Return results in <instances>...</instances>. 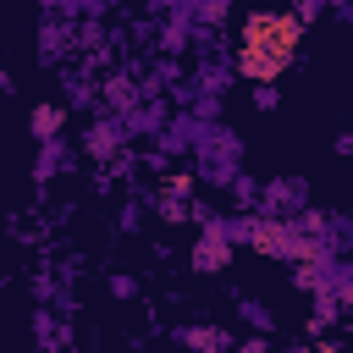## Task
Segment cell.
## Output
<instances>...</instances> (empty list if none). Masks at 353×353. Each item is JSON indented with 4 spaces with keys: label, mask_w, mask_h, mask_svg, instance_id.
I'll return each instance as SVG.
<instances>
[{
    "label": "cell",
    "mask_w": 353,
    "mask_h": 353,
    "mask_svg": "<svg viewBox=\"0 0 353 353\" xmlns=\"http://www.w3.org/2000/svg\"><path fill=\"white\" fill-rule=\"evenodd\" d=\"M298 39H303V22H298V17H287V11H254V17L243 22V44L276 50V55H287V61H292Z\"/></svg>",
    "instance_id": "1"
},
{
    "label": "cell",
    "mask_w": 353,
    "mask_h": 353,
    "mask_svg": "<svg viewBox=\"0 0 353 353\" xmlns=\"http://www.w3.org/2000/svg\"><path fill=\"white\" fill-rule=\"evenodd\" d=\"M237 72H243V77H254V83H276V77L287 72V55L259 50V44H243V50H237Z\"/></svg>",
    "instance_id": "2"
},
{
    "label": "cell",
    "mask_w": 353,
    "mask_h": 353,
    "mask_svg": "<svg viewBox=\"0 0 353 353\" xmlns=\"http://www.w3.org/2000/svg\"><path fill=\"white\" fill-rule=\"evenodd\" d=\"M193 265H199V270H221V265H232V243L221 237L215 215H204V232H199V243H193Z\"/></svg>",
    "instance_id": "3"
},
{
    "label": "cell",
    "mask_w": 353,
    "mask_h": 353,
    "mask_svg": "<svg viewBox=\"0 0 353 353\" xmlns=\"http://www.w3.org/2000/svg\"><path fill=\"white\" fill-rule=\"evenodd\" d=\"M259 204H265L270 221H287V215H298V210L309 204V188H303V182H276V188L259 193Z\"/></svg>",
    "instance_id": "4"
},
{
    "label": "cell",
    "mask_w": 353,
    "mask_h": 353,
    "mask_svg": "<svg viewBox=\"0 0 353 353\" xmlns=\"http://www.w3.org/2000/svg\"><path fill=\"white\" fill-rule=\"evenodd\" d=\"M61 121H66V110H61V105H33V116H28V127H33V138H39V143L61 138Z\"/></svg>",
    "instance_id": "5"
},
{
    "label": "cell",
    "mask_w": 353,
    "mask_h": 353,
    "mask_svg": "<svg viewBox=\"0 0 353 353\" xmlns=\"http://www.w3.org/2000/svg\"><path fill=\"white\" fill-rule=\"evenodd\" d=\"M176 342H182V347H193V353H226V336H221V331H210V325H182V331H176Z\"/></svg>",
    "instance_id": "6"
},
{
    "label": "cell",
    "mask_w": 353,
    "mask_h": 353,
    "mask_svg": "<svg viewBox=\"0 0 353 353\" xmlns=\"http://www.w3.org/2000/svg\"><path fill=\"white\" fill-rule=\"evenodd\" d=\"M116 149H121V127H116V121L88 127V154H94V160H110Z\"/></svg>",
    "instance_id": "7"
},
{
    "label": "cell",
    "mask_w": 353,
    "mask_h": 353,
    "mask_svg": "<svg viewBox=\"0 0 353 353\" xmlns=\"http://www.w3.org/2000/svg\"><path fill=\"white\" fill-rule=\"evenodd\" d=\"M66 165V149H61V138H50L44 149H39V176H55Z\"/></svg>",
    "instance_id": "8"
},
{
    "label": "cell",
    "mask_w": 353,
    "mask_h": 353,
    "mask_svg": "<svg viewBox=\"0 0 353 353\" xmlns=\"http://www.w3.org/2000/svg\"><path fill=\"white\" fill-rule=\"evenodd\" d=\"M61 50H66V28L50 22V28H44V55H61Z\"/></svg>",
    "instance_id": "9"
},
{
    "label": "cell",
    "mask_w": 353,
    "mask_h": 353,
    "mask_svg": "<svg viewBox=\"0 0 353 353\" xmlns=\"http://www.w3.org/2000/svg\"><path fill=\"white\" fill-rule=\"evenodd\" d=\"M254 105L270 110V105H276V88H270V83H254Z\"/></svg>",
    "instance_id": "10"
},
{
    "label": "cell",
    "mask_w": 353,
    "mask_h": 353,
    "mask_svg": "<svg viewBox=\"0 0 353 353\" xmlns=\"http://www.w3.org/2000/svg\"><path fill=\"white\" fill-rule=\"evenodd\" d=\"M243 314H248V325H265V331H270V314H265L259 303H243Z\"/></svg>",
    "instance_id": "11"
},
{
    "label": "cell",
    "mask_w": 353,
    "mask_h": 353,
    "mask_svg": "<svg viewBox=\"0 0 353 353\" xmlns=\"http://www.w3.org/2000/svg\"><path fill=\"white\" fill-rule=\"evenodd\" d=\"M292 17H298V22H314V17H320V0H298V11H292Z\"/></svg>",
    "instance_id": "12"
},
{
    "label": "cell",
    "mask_w": 353,
    "mask_h": 353,
    "mask_svg": "<svg viewBox=\"0 0 353 353\" xmlns=\"http://www.w3.org/2000/svg\"><path fill=\"white\" fill-rule=\"evenodd\" d=\"M199 17H204V22H215V17H226V0H204V6H199Z\"/></svg>",
    "instance_id": "13"
},
{
    "label": "cell",
    "mask_w": 353,
    "mask_h": 353,
    "mask_svg": "<svg viewBox=\"0 0 353 353\" xmlns=\"http://www.w3.org/2000/svg\"><path fill=\"white\" fill-rule=\"evenodd\" d=\"M243 353H270V347L265 342H243Z\"/></svg>",
    "instance_id": "14"
},
{
    "label": "cell",
    "mask_w": 353,
    "mask_h": 353,
    "mask_svg": "<svg viewBox=\"0 0 353 353\" xmlns=\"http://www.w3.org/2000/svg\"><path fill=\"white\" fill-rule=\"evenodd\" d=\"M6 88H11V83H6V72H0V94H6Z\"/></svg>",
    "instance_id": "15"
}]
</instances>
